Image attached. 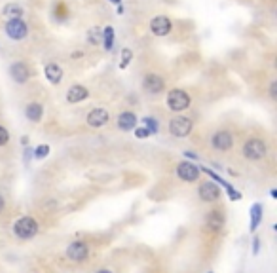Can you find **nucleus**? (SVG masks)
<instances>
[{"mask_svg":"<svg viewBox=\"0 0 277 273\" xmlns=\"http://www.w3.org/2000/svg\"><path fill=\"white\" fill-rule=\"evenodd\" d=\"M38 232L40 224L34 217H21L13 222V236L17 239L27 241V239H32V237L38 236Z\"/></svg>","mask_w":277,"mask_h":273,"instance_id":"f257e3e1","label":"nucleus"},{"mask_svg":"<svg viewBox=\"0 0 277 273\" xmlns=\"http://www.w3.org/2000/svg\"><path fill=\"white\" fill-rule=\"evenodd\" d=\"M243 158L249 161H258L262 160L264 156L268 154V146L266 142L262 141V139H257V137H253V139H249L245 144H243Z\"/></svg>","mask_w":277,"mask_h":273,"instance_id":"f03ea898","label":"nucleus"},{"mask_svg":"<svg viewBox=\"0 0 277 273\" xmlns=\"http://www.w3.org/2000/svg\"><path fill=\"white\" fill-rule=\"evenodd\" d=\"M190 95L186 93L184 89H171L167 93V108L173 112H182L190 106Z\"/></svg>","mask_w":277,"mask_h":273,"instance_id":"7ed1b4c3","label":"nucleus"},{"mask_svg":"<svg viewBox=\"0 0 277 273\" xmlns=\"http://www.w3.org/2000/svg\"><path fill=\"white\" fill-rule=\"evenodd\" d=\"M192 127H194V123L186 116H177V118H173L171 122H169V133H171L175 139L188 137L192 133Z\"/></svg>","mask_w":277,"mask_h":273,"instance_id":"20e7f679","label":"nucleus"},{"mask_svg":"<svg viewBox=\"0 0 277 273\" xmlns=\"http://www.w3.org/2000/svg\"><path fill=\"white\" fill-rule=\"evenodd\" d=\"M65 255H67V258L68 260H72V262H86L87 256H89V245H87L86 241H82V239L72 241V243L67 247Z\"/></svg>","mask_w":277,"mask_h":273,"instance_id":"39448f33","label":"nucleus"},{"mask_svg":"<svg viewBox=\"0 0 277 273\" xmlns=\"http://www.w3.org/2000/svg\"><path fill=\"white\" fill-rule=\"evenodd\" d=\"M200 175H201L200 167H198L196 163H192V161L184 160L177 165V177H179L182 182H198Z\"/></svg>","mask_w":277,"mask_h":273,"instance_id":"423d86ee","label":"nucleus"},{"mask_svg":"<svg viewBox=\"0 0 277 273\" xmlns=\"http://www.w3.org/2000/svg\"><path fill=\"white\" fill-rule=\"evenodd\" d=\"M220 194H222V190H220L219 184H215L213 180L203 182V184H200V188H198V196H200V199L201 201H205V203H215V201H219Z\"/></svg>","mask_w":277,"mask_h":273,"instance_id":"0eeeda50","label":"nucleus"},{"mask_svg":"<svg viewBox=\"0 0 277 273\" xmlns=\"http://www.w3.org/2000/svg\"><path fill=\"white\" fill-rule=\"evenodd\" d=\"M6 34L11 40H23V38L29 34V27L23 19H10L6 23Z\"/></svg>","mask_w":277,"mask_h":273,"instance_id":"6e6552de","label":"nucleus"},{"mask_svg":"<svg viewBox=\"0 0 277 273\" xmlns=\"http://www.w3.org/2000/svg\"><path fill=\"white\" fill-rule=\"evenodd\" d=\"M211 146L219 152H228L234 146V135L230 131H217L211 137Z\"/></svg>","mask_w":277,"mask_h":273,"instance_id":"1a4fd4ad","label":"nucleus"},{"mask_svg":"<svg viewBox=\"0 0 277 273\" xmlns=\"http://www.w3.org/2000/svg\"><path fill=\"white\" fill-rule=\"evenodd\" d=\"M200 171H203L205 175H209L211 179L215 180V182L219 184L220 188H224V190H226V194H228V198L232 199V201H239V199H241V194H239L238 190L234 188V186H232L230 182H226V180L222 179L220 175H217V173H215V171H213V169H207V167H200Z\"/></svg>","mask_w":277,"mask_h":273,"instance_id":"9d476101","label":"nucleus"},{"mask_svg":"<svg viewBox=\"0 0 277 273\" xmlns=\"http://www.w3.org/2000/svg\"><path fill=\"white\" fill-rule=\"evenodd\" d=\"M143 87H144V91H146V93L158 95L165 89V82H163V78L160 74H154V72H150V74L144 76Z\"/></svg>","mask_w":277,"mask_h":273,"instance_id":"9b49d317","label":"nucleus"},{"mask_svg":"<svg viewBox=\"0 0 277 273\" xmlns=\"http://www.w3.org/2000/svg\"><path fill=\"white\" fill-rule=\"evenodd\" d=\"M171 28H173L171 19L165 17V15H158V17H154L150 21V30L156 36H167L171 32Z\"/></svg>","mask_w":277,"mask_h":273,"instance_id":"f8f14e48","label":"nucleus"},{"mask_svg":"<svg viewBox=\"0 0 277 273\" xmlns=\"http://www.w3.org/2000/svg\"><path fill=\"white\" fill-rule=\"evenodd\" d=\"M108 120H110V114L105 108H93L91 112L87 114V125L89 127H95V129L105 127L106 123H108Z\"/></svg>","mask_w":277,"mask_h":273,"instance_id":"ddd939ff","label":"nucleus"},{"mask_svg":"<svg viewBox=\"0 0 277 273\" xmlns=\"http://www.w3.org/2000/svg\"><path fill=\"white\" fill-rule=\"evenodd\" d=\"M10 76L15 84H25V82H29V78H30L29 66L25 65L23 61H17V63H13V65L10 66Z\"/></svg>","mask_w":277,"mask_h":273,"instance_id":"4468645a","label":"nucleus"},{"mask_svg":"<svg viewBox=\"0 0 277 273\" xmlns=\"http://www.w3.org/2000/svg\"><path fill=\"white\" fill-rule=\"evenodd\" d=\"M87 97H89V91H87L86 85H80V84H74L68 87L67 91V101L68 103H82V101H86Z\"/></svg>","mask_w":277,"mask_h":273,"instance_id":"2eb2a0df","label":"nucleus"},{"mask_svg":"<svg viewBox=\"0 0 277 273\" xmlns=\"http://www.w3.org/2000/svg\"><path fill=\"white\" fill-rule=\"evenodd\" d=\"M262 213H264V205L262 203H253L251 209H249V217H251V222H249V230L255 234L257 232V228L260 226V222H262Z\"/></svg>","mask_w":277,"mask_h":273,"instance_id":"dca6fc26","label":"nucleus"},{"mask_svg":"<svg viewBox=\"0 0 277 273\" xmlns=\"http://www.w3.org/2000/svg\"><path fill=\"white\" fill-rule=\"evenodd\" d=\"M137 116H135L133 112H129V110H125V112H122L120 116H118V127L122 129V131H133L135 127H137Z\"/></svg>","mask_w":277,"mask_h":273,"instance_id":"f3484780","label":"nucleus"},{"mask_svg":"<svg viewBox=\"0 0 277 273\" xmlns=\"http://www.w3.org/2000/svg\"><path fill=\"white\" fill-rule=\"evenodd\" d=\"M44 74H46L49 84L57 85L59 82L63 80V68L59 65H55V63H49V65H46V68H44Z\"/></svg>","mask_w":277,"mask_h":273,"instance_id":"a211bd4d","label":"nucleus"},{"mask_svg":"<svg viewBox=\"0 0 277 273\" xmlns=\"http://www.w3.org/2000/svg\"><path fill=\"white\" fill-rule=\"evenodd\" d=\"M25 116H27L29 122L38 123L42 120V116H44V106L40 103H29L27 108H25Z\"/></svg>","mask_w":277,"mask_h":273,"instance_id":"6ab92c4d","label":"nucleus"},{"mask_svg":"<svg viewBox=\"0 0 277 273\" xmlns=\"http://www.w3.org/2000/svg\"><path fill=\"white\" fill-rule=\"evenodd\" d=\"M207 226L211 230H220V228L224 226V217H222L220 211H211L209 218H207Z\"/></svg>","mask_w":277,"mask_h":273,"instance_id":"aec40b11","label":"nucleus"},{"mask_svg":"<svg viewBox=\"0 0 277 273\" xmlns=\"http://www.w3.org/2000/svg\"><path fill=\"white\" fill-rule=\"evenodd\" d=\"M4 15H6L8 19H21V15H23V8H21L19 4H15V2L6 4V6H4Z\"/></svg>","mask_w":277,"mask_h":273,"instance_id":"412c9836","label":"nucleus"},{"mask_svg":"<svg viewBox=\"0 0 277 273\" xmlns=\"http://www.w3.org/2000/svg\"><path fill=\"white\" fill-rule=\"evenodd\" d=\"M103 46L106 51H110L114 47V28L112 27L103 28Z\"/></svg>","mask_w":277,"mask_h":273,"instance_id":"4be33fe9","label":"nucleus"},{"mask_svg":"<svg viewBox=\"0 0 277 273\" xmlns=\"http://www.w3.org/2000/svg\"><path fill=\"white\" fill-rule=\"evenodd\" d=\"M143 127L150 133V135H156V133L160 131V123H158V120L152 118V116H146V118H143Z\"/></svg>","mask_w":277,"mask_h":273,"instance_id":"5701e85b","label":"nucleus"},{"mask_svg":"<svg viewBox=\"0 0 277 273\" xmlns=\"http://www.w3.org/2000/svg\"><path fill=\"white\" fill-rule=\"evenodd\" d=\"M87 40H89V44H101L103 42V30L101 28H89V32H87Z\"/></svg>","mask_w":277,"mask_h":273,"instance_id":"b1692460","label":"nucleus"},{"mask_svg":"<svg viewBox=\"0 0 277 273\" xmlns=\"http://www.w3.org/2000/svg\"><path fill=\"white\" fill-rule=\"evenodd\" d=\"M49 144H38L36 148H32V156H34V160H44V158H48L49 156Z\"/></svg>","mask_w":277,"mask_h":273,"instance_id":"393cba45","label":"nucleus"},{"mask_svg":"<svg viewBox=\"0 0 277 273\" xmlns=\"http://www.w3.org/2000/svg\"><path fill=\"white\" fill-rule=\"evenodd\" d=\"M131 59H133V51H131L129 47H124V49H122V63H120V68H125V66L131 63Z\"/></svg>","mask_w":277,"mask_h":273,"instance_id":"a878e982","label":"nucleus"},{"mask_svg":"<svg viewBox=\"0 0 277 273\" xmlns=\"http://www.w3.org/2000/svg\"><path fill=\"white\" fill-rule=\"evenodd\" d=\"M8 142H10V131L4 125H0V146H4Z\"/></svg>","mask_w":277,"mask_h":273,"instance_id":"bb28decb","label":"nucleus"},{"mask_svg":"<svg viewBox=\"0 0 277 273\" xmlns=\"http://www.w3.org/2000/svg\"><path fill=\"white\" fill-rule=\"evenodd\" d=\"M135 137H137V139H148L150 133L146 131L143 125H141V127H135Z\"/></svg>","mask_w":277,"mask_h":273,"instance_id":"cd10ccee","label":"nucleus"},{"mask_svg":"<svg viewBox=\"0 0 277 273\" xmlns=\"http://www.w3.org/2000/svg\"><path fill=\"white\" fill-rule=\"evenodd\" d=\"M258 253H260V237L255 236L253 237V255L257 256Z\"/></svg>","mask_w":277,"mask_h":273,"instance_id":"c85d7f7f","label":"nucleus"},{"mask_svg":"<svg viewBox=\"0 0 277 273\" xmlns=\"http://www.w3.org/2000/svg\"><path fill=\"white\" fill-rule=\"evenodd\" d=\"M270 97L277 99V82H272V85H270Z\"/></svg>","mask_w":277,"mask_h":273,"instance_id":"c756f323","label":"nucleus"},{"mask_svg":"<svg viewBox=\"0 0 277 273\" xmlns=\"http://www.w3.org/2000/svg\"><path fill=\"white\" fill-rule=\"evenodd\" d=\"M184 154V158H188V160H198V154L196 152H192V150H184L182 152Z\"/></svg>","mask_w":277,"mask_h":273,"instance_id":"7c9ffc66","label":"nucleus"},{"mask_svg":"<svg viewBox=\"0 0 277 273\" xmlns=\"http://www.w3.org/2000/svg\"><path fill=\"white\" fill-rule=\"evenodd\" d=\"M4 209H6V199H4V196L0 194V213H2Z\"/></svg>","mask_w":277,"mask_h":273,"instance_id":"2f4dec72","label":"nucleus"},{"mask_svg":"<svg viewBox=\"0 0 277 273\" xmlns=\"http://www.w3.org/2000/svg\"><path fill=\"white\" fill-rule=\"evenodd\" d=\"M30 156H32V148H27V150H25V161H29Z\"/></svg>","mask_w":277,"mask_h":273,"instance_id":"473e14b6","label":"nucleus"},{"mask_svg":"<svg viewBox=\"0 0 277 273\" xmlns=\"http://www.w3.org/2000/svg\"><path fill=\"white\" fill-rule=\"evenodd\" d=\"M95 273H114L112 270H108V268H103V270H97Z\"/></svg>","mask_w":277,"mask_h":273,"instance_id":"72a5a7b5","label":"nucleus"},{"mask_svg":"<svg viewBox=\"0 0 277 273\" xmlns=\"http://www.w3.org/2000/svg\"><path fill=\"white\" fill-rule=\"evenodd\" d=\"M270 196H272V199H277V190L276 188L270 190Z\"/></svg>","mask_w":277,"mask_h":273,"instance_id":"f704fd0d","label":"nucleus"},{"mask_svg":"<svg viewBox=\"0 0 277 273\" xmlns=\"http://www.w3.org/2000/svg\"><path fill=\"white\" fill-rule=\"evenodd\" d=\"M108 2H112V4H118V6L122 4V0H108Z\"/></svg>","mask_w":277,"mask_h":273,"instance_id":"c9c22d12","label":"nucleus"},{"mask_svg":"<svg viewBox=\"0 0 277 273\" xmlns=\"http://www.w3.org/2000/svg\"><path fill=\"white\" fill-rule=\"evenodd\" d=\"M209 273H213V272H209Z\"/></svg>","mask_w":277,"mask_h":273,"instance_id":"e433bc0d","label":"nucleus"}]
</instances>
